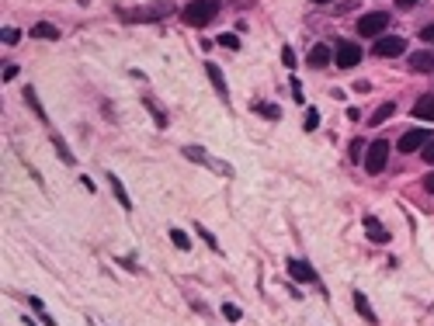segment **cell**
Here are the masks:
<instances>
[{"label": "cell", "mask_w": 434, "mask_h": 326, "mask_svg": "<svg viewBox=\"0 0 434 326\" xmlns=\"http://www.w3.org/2000/svg\"><path fill=\"white\" fill-rule=\"evenodd\" d=\"M215 15H219V0H191V4L181 11L184 25H191V28H201V25H208Z\"/></svg>", "instance_id": "6da1fadb"}, {"label": "cell", "mask_w": 434, "mask_h": 326, "mask_svg": "<svg viewBox=\"0 0 434 326\" xmlns=\"http://www.w3.org/2000/svg\"><path fill=\"white\" fill-rule=\"evenodd\" d=\"M386 160H389V143H386V139H375V143L368 146L361 167H365L368 174H382V170H386Z\"/></svg>", "instance_id": "7a4b0ae2"}, {"label": "cell", "mask_w": 434, "mask_h": 326, "mask_svg": "<svg viewBox=\"0 0 434 326\" xmlns=\"http://www.w3.org/2000/svg\"><path fill=\"white\" fill-rule=\"evenodd\" d=\"M118 15H122V21H129V25H143V21H160V18H167V15H170V4H153V8L118 11Z\"/></svg>", "instance_id": "3957f363"}, {"label": "cell", "mask_w": 434, "mask_h": 326, "mask_svg": "<svg viewBox=\"0 0 434 326\" xmlns=\"http://www.w3.org/2000/svg\"><path fill=\"white\" fill-rule=\"evenodd\" d=\"M386 25H389V15H386V11H372V15H365V18L358 21V35H365V39H382Z\"/></svg>", "instance_id": "277c9868"}, {"label": "cell", "mask_w": 434, "mask_h": 326, "mask_svg": "<svg viewBox=\"0 0 434 326\" xmlns=\"http://www.w3.org/2000/svg\"><path fill=\"white\" fill-rule=\"evenodd\" d=\"M372 53L382 56V60H392V56L406 53V42H403L399 35H382V39H375V49H372Z\"/></svg>", "instance_id": "5b68a950"}, {"label": "cell", "mask_w": 434, "mask_h": 326, "mask_svg": "<svg viewBox=\"0 0 434 326\" xmlns=\"http://www.w3.org/2000/svg\"><path fill=\"white\" fill-rule=\"evenodd\" d=\"M334 63H337V66H344V70H351V66H358V63H361V49H358L354 42H341V46L334 49Z\"/></svg>", "instance_id": "8992f818"}, {"label": "cell", "mask_w": 434, "mask_h": 326, "mask_svg": "<svg viewBox=\"0 0 434 326\" xmlns=\"http://www.w3.org/2000/svg\"><path fill=\"white\" fill-rule=\"evenodd\" d=\"M431 143V132L427 129H410V132H403V139H399V153H417V150H424Z\"/></svg>", "instance_id": "52a82bcc"}, {"label": "cell", "mask_w": 434, "mask_h": 326, "mask_svg": "<svg viewBox=\"0 0 434 326\" xmlns=\"http://www.w3.org/2000/svg\"><path fill=\"white\" fill-rule=\"evenodd\" d=\"M205 73H208V80H212L215 94H219L223 101H230V91H226V80H223V70H219V66H215V63H205Z\"/></svg>", "instance_id": "ba28073f"}, {"label": "cell", "mask_w": 434, "mask_h": 326, "mask_svg": "<svg viewBox=\"0 0 434 326\" xmlns=\"http://www.w3.org/2000/svg\"><path fill=\"white\" fill-rule=\"evenodd\" d=\"M365 233H368V239H375V243H389V229H386L375 215H365Z\"/></svg>", "instance_id": "9c48e42d"}, {"label": "cell", "mask_w": 434, "mask_h": 326, "mask_svg": "<svg viewBox=\"0 0 434 326\" xmlns=\"http://www.w3.org/2000/svg\"><path fill=\"white\" fill-rule=\"evenodd\" d=\"M285 267H289V274H292L296 281H313V278H316V271H313V267H309L306 260H296V257H292V260H289Z\"/></svg>", "instance_id": "30bf717a"}, {"label": "cell", "mask_w": 434, "mask_h": 326, "mask_svg": "<svg viewBox=\"0 0 434 326\" xmlns=\"http://www.w3.org/2000/svg\"><path fill=\"white\" fill-rule=\"evenodd\" d=\"M410 66H413L417 73H431V70H434V53H413V56H410Z\"/></svg>", "instance_id": "8fae6325"}, {"label": "cell", "mask_w": 434, "mask_h": 326, "mask_svg": "<svg viewBox=\"0 0 434 326\" xmlns=\"http://www.w3.org/2000/svg\"><path fill=\"white\" fill-rule=\"evenodd\" d=\"M334 56H330V49L323 46V42H316L313 49H309V66H327Z\"/></svg>", "instance_id": "7c38bea8"}, {"label": "cell", "mask_w": 434, "mask_h": 326, "mask_svg": "<svg viewBox=\"0 0 434 326\" xmlns=\"http://www.w3.org/2000/svg\"><path fill=\"white\" fill-rule=\"evenodd\" d=\"M413 115H417V118H427V122H434V94H424V98L417 101Z\"/></svg>", "instance_id": "4fadbf2b"}, {"label": "cell", "mask_w": 434, "mask_h": 326, "mask_svg": "<svg viewBox=\"0 0 434 326\" xmlns=\"http://www.w3.org/2000/svg\"><path fill=\"white\" fill-rule=\"evenodd\" d=\"M32 35H35V39H46V42H56V39H60V28L42 21V25H32Z\"/></svg>", "instance_id": "5bb4252c"}, {"label": "cell", "mask_w": 434, "mask_h": 326, "mask_svg": "<svg viewBox=\"0 0 434 326\" xmlns=\"http://www.w3.org/2000/svg\"><path fill=\"white\" fill-rule=\"evenodd\" d=\"M392 115H396V105H392V101H386V105H379V108H375V115H372L368 122H372V125H382V122H386V118H392Z\"/></svg>", "instance_id": "9a60e30c"}, {"label": "cell", "mask_w": 434, "mask_h": 326, "mask_svg": "<svg viewBox=\"0 0 434 326\" xmlns=\"http://www.w3.org/2000/svg\"><path fill=\"white\" fill-rule=\"evenodd\" d=\"M108 181H111V191H115V198H118V201H122V208H132V198H129V194H125V188H122V181H118V177H115V174H111V177H108Z\"/></svg>", "instance_id": "2e32d148"}, {"label": "cell", "mask_w": 434, "mask_h": 326, "mask_svg": "<svg viewBox=\"0 0 434 326\" xmlns=\"http://www.w3.org/2000/svg\"><path fill=\"white\" fill-rule=\"evenodd\" d=\"M354 305H358V312H361L368 323H375V312H372V305H368V298H365L361 291H354Z\"/></svg>", "instance_id": "e0dca14e"}, {"label": "cell", "mask_w": 434, "mask_h": 326, "mask_svg": "<svg viewBox=\"0 0 434 326\" xmlns=\"http://www.w3.org/2000/svg\"><path fill=\"white\" fill-rule=\"evenodd\" d=\"M25 101H28V105L35 108V115H39V118H46V111H42V105H39V98H35V91H32V87L25 91Z\"/></svg>", "instance_id": "ac0fdd59"}, {"label": "cell", "mask_w": 434, "mask_h": 326, "mask_svg": "<svg viewBox=\"0 0 434 326\" xmlns=\"http://www.w3.org/2000/svg\"><path fill=\"white\" fill-rule=\"evenodd\" d=\"M170 239H174V246H177V250H191V246H188V236H184L181 229H170Z\"/></svg>", "instance_id": "d6986e66"}, {"label": "cell", "mask_w": 434, "mask_h": 326, "mask_svg": "<svg viewBox=\"0 0 434 326\" xmlns=\"http://www.w3.org/2000/svg\"><path fill=\"white\" fill-rule=\"evenodd\" d=\"M219 46H223V49H240V39L226 32V35H219Z\"/></svg>", "instance_id": "ffe728a7"}, {"label": "cell", "mask_w": 434, "mask_h": 326, "mask_svg": "<svg viewBox=\"0 0 434 326\" xmlns=\"http://www.w3.org/2000/svg\"><path fill=\"white\" fill-rule=\"evenodd\" d=\"M184 156H188V160H198V163H205V160H208V156H205V150H198V146H188V150H184Z\"/></svg>", "instance_id": "44dd1931"}, {"label": "cell", "mask_w": 434, "mask_h": 326, "mask_svg": "<svg viewBox=\"0 0 434 326\" xmlns=\"http://www.w3.org/2000/svg\"><path fill=\"white\" fill-rule=\"evenodd\" d=\"M254 111H261L264 118H278V108H275V105H254Z\"/></svg>", "instance_id": "7402d4cb"}, {"label": "cell", "mask_w": 434, "mask_h": 326, "mask_svg": "<svg viewBox=\"0 0 434 326\" xmlns=\"http://www.w3.org/2000/svg\"><path fill=\"white\" fill-rule=\"evenodd\" d=\"M198 233H201V239H205V243H208L212 250H223V246H219V239H215V236H212L208 229H201V226H198Z\"/></svg>", "instance_id": "603a6c76"}, {"label": "cell", "mask_w": 434, "mask_h": 326, "mask_svg": "<svg viewBox=\"0 0 434 326\" xmlns=\"http://www.w3.org/2000/svg\"><path fill=\"white\" fill-rule=\"evenodd\" d=\"M223 316H226V319H240V309L226 302V305H223Z\"/></svg>", "instance_id": "cb8c5ba5"}, {"label": "cell", "mask_w": 434, "mask_h": 326, "mask_svg": "<svg viewBox=\"0 0 434 326\" xmlns=\"http://www.w3.org/2000/svg\"><path fill=\"white\" fill-rule=\"evenodd\" d=\"M424 163H434V139L424 146Z\"/></svg>", "instance_id": "d4e9b609"}, {"label": "cell", "mask_w": 434, "mask_h": 326, "mask_svg": "<svg viewBox=\"0 0 434 326\" xmlns=\"http://www.w3.org/2000/svg\"><path fill=\"white\" fill-rule=\"evenodd\" d=\"M420 39H424V42H427V46H434V25H427V28H424V32H420Z\"/></svg>", "instance_id": "484cf974"}, {"label": "cell", "mask_w": 434, "mask_h": 326, "mask_svg": "<svg viewBox=\"0 0 434 326\" xmlns=\"http://www.w3.org/2000/svg\"><path fill=\"white\" fill-rule=\"evenodd\" d=\"M316 125H320V115L309 111V115H306V129H316Z\"/></svg>", "instance_id": "4316f807"}, {"label": "cell", "mask_w": 434, "mask_h": 326, "mask_svg": "<svg viewBox=\"0 0 434 326\" xmlns=\"http://www.w3.org/2000/svg\"><path fill=\"white\" fill-rule=\"evenodd\" d=\"M282 60H285V66H296V56H292V49H282Z\"/></svg>", "instance_id": "83f0119b"}, {"label": "cell", "mask_w": 434, "mask_h": 326, "mask_svg": "<svg viewBox=\"0 0 434 326\" xmlns=\"http://www.w3.org/2000/svg\"><path fill=\"white\" fill-rule=\"evenodd\" d=\"M424 191H431V194H434V174H427V177H424Z\"/></svg>", "instance_id": "f1b7e54d"}, {"label": "cell", "mask_w": 434, "mask_h": 326, "mask_svg": "<svg viewBox=\"0 0 434 326\" xmlns=\"http://www.w3.org/2000/svg\"><path fill=\"white\" fill-rule=\"evenodd\" d=\"M396 4H399V8H413V4H417V0H396Z\"/></svg>", "instance_id": "f546056e"}, {"label": "cell", "mask_w": 434, "mask_h": 326, "mask_svg": "<svg viewBox=\"0 0 434 326\" xmlns=\"http://www.w3.org/2000/svg\"><path fill=\"white\" fill-rule=\"evenodd\" d=\"M316 4H330V0H316Z\"/></svg>", "instance_id": "4dcf8cb0"}]
</instances>
